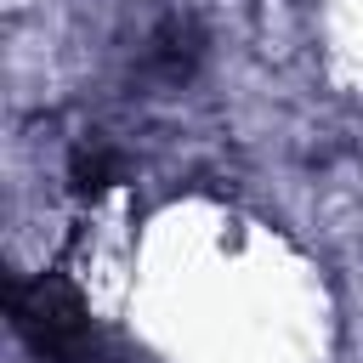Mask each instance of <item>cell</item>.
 <instances>
[{
  "instance_id": "cell-1",
  "label": "cell",
  "mask_w": 363,
  "mask_h": 363,
  "mask_svg": "<svg viewBox=\"0 0 363 363\" xmlns=\"http://www.w3.org/2000/svg\"><path fill=\"white\" fill-rule=\"evenodd\" d=\"M6 306L17 335L45 363H102V329L62 278H17Z\"/></svg>"
}]
</instances>
